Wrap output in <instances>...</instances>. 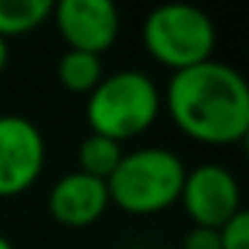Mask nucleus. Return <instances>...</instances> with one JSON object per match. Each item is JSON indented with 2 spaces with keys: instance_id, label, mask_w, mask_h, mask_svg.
Returning <instances> with one entry per match:
<instances>
[{
  "instance_id": "obj_1",
  "label": "nucleus",
  "mask_w": 249,
  "mask_h": 249,
  "mask_svg": "<svg viewBox=\"0 0 249 249\" xmlns=\"http://www.w3.org/2000/svg\"><path fill=\"white\" fill-rule=\"evenodd\" d=\"M161 102L174 126L196 142L233 145L249 134V86L225 62L209 59L172 72Z\"/></svg>"
},
{
  "instance_id": "obj_2",
  "label": "nucleus",
  "mask_w": 249,
  "mask_h": 249,
  "mask_svg": "<svg viewBox=\"0 0 249 249\" xmlns=\"http://www.w3.org/2000/svg\"><path fill=\"white\" fill-rule=\"evenodd\" d=\"M182 158L166 147H140L124 153L107 177V196L126 214H158L179 201L185 182Z\"/></svg>"
},
{
  "instance_id": "obj_3",
  "label": "nucleus",
  "mask_w": 249,
  "mask_h": 249,
  "mask_svg": "<svg viewBox=\"0 0 249 249\" xmlns=\"http://www.w3.org/2000/svg\"><path fill=\"white\" fill-rule=\"evenodd\" d=\"M161 113V89L147 72L121 70L105 75L89 94L86 121L91 134L121 142L145 134Z\"/></svg>"
},
{
  "instance_id": "obj_4",
  "label": "nucleus",
  "mask_w": 249,
  "mask_h": 249,
  "mask_svg": "<svg viewBox=\"0 0 249 249\" xmlns=\"http://www.w3.org/2000/svg\"><path fill=\"white\" fill-rule=\"evenodd\" d=\"M142 43L158 65L179 72L212 59L217 30L206 11L185 3H169L147 14Z\"/></svg>"
},
{
  "instance_id": "obj_5",
  "label": "nucleus",
  "mask_w": 249,
  "mask_h": 249,
  "mask_svg": "<svg viewBox=\"0 0 249 249\" xmlns=\"http://www.w3.org/2000/svg\"><path fill=\"white\" fill-rule=\"evenodd\" d=\"M46 166V140L24 115H0V198L30 190Z\"/></svg>"
},
{
  "instance_id": "obj_6",
  "label": "nucleus",
  "mask_w": 249,
  "mask_h": 249,
  "mask_svg": "<svg viewBox=\"0 0 249 249\" xmlns=\"http://www.w3.org/2000/svg\"><path fill=\"white\" fill-rule=\"evenodd\" d=\"M179 204L198 228L220 231L241 212V188L233 172L220 163H201L185 174Z\"/></svg>"
},
{
  "instance_id": "obj_7",
  "label": "nucleus",
  "mask_w": 249,
  "mask_h": 249,
  "mask_svg": "<svg viewBox=\"0 0 249 249\" xmlns=\"http://www.w3.org/2000/svg\"><path fill=\"white\" fill-rule=\"evenodd\" d=\"M54 17L67 51L102 56L121 33V14L110 0H62Z\"/></svg>"
},
{
  "instance_id": "obj_8",
  "label": "nucleus",
  "mask_w": 249,
  "mask_h": 249,
  "mask_svg": "<svg viewBox=\"0 0 249 249\" xmlns=\"http://www.w3.org/2000/svg\"><path fill=\"white\" fill-rule=\"evenodd\" d=\"M107 206V182L83 172H70L59 177L49 193V214L67 228L91 225L105 214Z\"/></svg>"
},
{
  "instance_id": "obj_9",
  "label": "nucleus",
  "mask_w": 249,
  "mask_h": 249,
  "mask_svg": "<svg viewBox=\"0 0 249 249\" xmlns=\"http://www.w3.org/2000/svg\"><path fill=\"white\" fill-rule=\"evenodd\" d=\"M59 83L72 94H91L105 78L102 56L83 54V51H67L56 65Z\"/></svg>"
},
{
  "instance_id": "obj_10",
  "label": "nucleus",
  "mask_w": 249,
  "mask_h": 249,
  "mask_svg": "<svg viewBox=\"0 0 249 249\" xmlns=\"http://www.w3.org/2000/svg\"><path fill=\"white\" fill-rule=\"evenodd\" d=\"M54 14L51 0H0V38L24 35Z\"/></svg>"
},
{
  "instance_id": "obj_11",
  "label": "nucleus",
  "mask_w": 249,
  "mask_h": 249,
  "mask_svg": "<svg viewBox=\"0 0 249 249\" xmlns=\"http://www.w3.org/2000/svg\"><path fill=\"white\" fill-rule=\"evenodd\" d=\"M124 158V145L110 137L102 134H89L86 140L78 147V163H81V172L89 174V177L105 179L115 172V166Z\"/></svg>"
},
{
  "instance_id": "obj_12",
  "label": "nucleus",
  "mask_w": 249,
  "mask_h": 249,
  "mask_svg": "<svg viewBox=\"0 0 249 249\" xmlns=\"http://www.w3.org/2000/svg\"><path fill=\"white\" fill-rule=\"evenodd\" d=\"M220 249H249V212H238L220 228Z\"/></svg>"
},
{
  "instance_id": "obj_13",
  "label": "nucleus",
  "mask_w": 249,
  "mask_h": 249,
  "mask_svg": "<svg viewBox=\"0 0 249 249\" xmlns=\"http://www.w3.org/2000/svg\"><path fill=\"white\" fill-rule=\"evenodd\" d=\"M182 249H220V231L193 225L182 238Z\"/></svg>"
},
{
  "instance_id": "obj_14",
  "label": "nucleus",
  "mask_w": 249,
  "mask_h": 249,
  "mask_svg": "<svg viewBox=\"0 0 249 249\" xmlns=\"http://www.w3.org/2000/svg\"><path fill=\"white\" fill-rule=\"evenodd\" d=\"M8 56H11V51H8V40H6V38H0V72L6 70Z\"/></svg>"
},
{
  "instance_id": "obj_15",
  "label": "nucleus",
  "mask_w": 249,
  "mask_h": 249,
  "mask_svg": "<svg viewBox=\"0 0 249 249\" xmlns=\"http://www.w3.org/2000/svg\"><path fill=\"white\" fill-rule=\"evenodd\" d=\"M0 249H14V244L8 241V238L3 236V233H0Z\"/></svg>"
}]
</instances>
